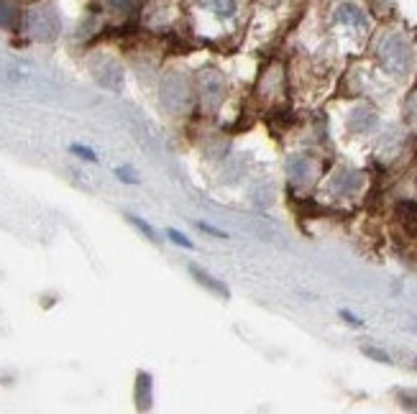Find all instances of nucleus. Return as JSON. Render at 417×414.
<instances>
[{"label": "nucleus", "mask_w": 417, "mask_h": 414, "mask_svg": "<svg viewBox=\"0 0 417 414\" xmlns=\"http://www.w3.org/2000/svg\"><path fill=\"white\" fill-rule=\"evenodd\" d=\"M134 404L139 412H149L151 406H154V376L149 371H136Z\"/></svg>", "instance_id": "obj_4"}, {"label": "nucleus", "mask_w": 417, "mask_h": 414, "mask_svg": "<svg viewBox=\"0 0 417 414\" xmlns=\"http://www.w3.org/2000/svg\"><path fill=\"white\" fill-rule=\"evenodd\" d=\"M164 235L169 238V243H174V246H180V248H184V250H195V241H189L187 235L182 233V230H177V228H166Z\"/></svg>", "instance_id": "obj_11"}, {"label": "nucleus", "mask_w": 417, "mask_h": 414, "mask_svg": "<svg viewBox=\"0 0 417 414\" xmlns=\"http://www.w3.org/2000/svg\"><path fill=\"white\" fill-rule=\"evenodd\" d=\"M113 174H116V180L123 182V184H139V172H134L131 166H116Z\"/></svg>", "instance_id": "obj_13"}, {"label": "nucleus", "mask_w": 417, "mask_h": 414, "mask_svg": "<svg viewBox=\"0 0 417 414\" xmlns=\"http://www.w3.org/2000/svg\"><path fill=\"white\" fill-rule=\"evenodd\" d=\"M70 154L72 157L82 159V161H90V164H97V161H100L97 151L90 149V146H85V143H70Z\"/></svg>", "instance_id": "obj_10"}, {"label": "nucleus", "mask_w": 417, "mask_h": 414, "mask_svg": "<svg viewBox=\"0 0 417 414\" xmlns=\"http://www.w3.org/2000/svg\"><path fill=\"white\" fill-rule=\"evenodd\" d=\"M363 353H366V356H371V358L381 360V363H389V356H386L384 351H377V348H363Z\"/></svg>", "instance_id": "obj_16"}, {"label": "nucleus", "mask_w": 417, "mask_h": 414, "mask_svg": "<svg viewBox=\"0 0 417 414\" xmlns=\"http://www.w3.org/2000/svg\"><path fill=\"white\" fill-rule=\"evenodd\" d=\"M21 26L33 41H54L62 31V18L52 6H33L31 10L24 13V24Z\"/></svg>", "instance_id": "obj_2"}, {"label": "nucleus", "mask_w": 417, "mask_h": 414, "mask_svg": "<svg viewBox=\"0 0 417 414\" xmlns=\"http://www.w3.org/2000/svg\"><path fill=\"white\" fill-rule=\"evenodd\" d=\"M338 315L348 322V325H354V328H363V320H361V317H356L354 312H348V310H340Z\"/></svg>", "instance_id": "obj_15"}, {"label": "nucleus", "mask_w": 417, "mask_h": 414, "mask_svg": "<svg viewBox=\"0 0 417 414\" xmlns=\"http://www.w3.org/2000/svg\"><path fill=\"white\" fill-rule=\"evenodd\" d=\"M123 218H126L128 225H134L136 230H139V233H141L149 243H157V246L162 243V238H159V233H157V228L151 225V223H146V220L139 218V215H134V212H126Z\"/></svg>", "instance_id": "obj_8"}, {"label": "nucleus", "mask_w": 417, "mask_h": 414, "mask_svg": "<svg viewBox=\"0 0 417 414\" xmlns=\"http://www.w3.org/2000/svg\"><path fill=\"white\" fill-rule=\"evenodd\" d=\"M159 100H162V105H164L169 113L182 116L187 108L197 105L195 82H189L182 72H172V74L162 79V85H159Z\"/></svg>", "instance_id": "obj_1"}, {"label": "nucleus", "mask_w": 417, "mask_h": 414, "mask_svg": "<svg viewBox=\"0 0 417 414\" xmlns=\"http://www.w3.org/2000/svg\"><path fill=\"white\" fill-rule=\"evenodd\" d=\"M226 77L218 70H203L195 79V108H210L215 110L221 105L223 95H226Z\"/></svg>", "instance_id": "obj_3"}, {"label": "nucleus", "mask_w": 417, "mask_h": 414, "mask_svg": "<svg viewBox=\"0 0 417 414\" xmlns=\"http://www.w3.org/2000/svg\"><path fill=\"white\" fill-rule=\"evenodd\" d=\"M338 21H343V24H351V26H363V24H366L363 13L356 8V6H343V8L338 10Z\"/></svg>", "instance_id": "obj_9"}, {"label": "nucleus", "mask_w": 417, "mask_h": 414, "mask_svg": "<svg viewBox=\"0 0 417 414\" xmlns=\"http://www.w3.org/2000/svg\"><path fill=\"white\" fill-rule=\"evenodd\" d=\"M108 3V8L113 13H118V16H128V13H134L136 6H139V0H105Z\"/></svg>", "instance_id": "obj_12"}, {"label": "nucleus", "mask_w": 417, "mask_h": 414, "mask_svg": "<svg viewBox=\"0 0 417 414\" xmlns=\"http://www.w3.org/2000/svg\"><path fill=\"white\" fill-rule=\"evenodd\" d=\"M197 8L215 21H233L238 16V0H197Z\"/></svg>", "instance_id": "obj_6"}, {"label": "nucleus", "mask_w": 417, "mask_h": 414, "mask_svg": "<svg viewBox=\"0 0 417 414\" xmlns=\"http://www.w3.org/2000/svg\"><path fill=\"white\" fill-rule=\"evenodd\" d=\"M187 271H189V276H192V282L200 284L203 289H207L210 294H215V297H221V299H230V289H228V287H226L221 279H215L210 271H205L203 266L189 264Z\"/></svg>", "instance_id": "obj_5"}, {"label": "nucleus", "mask_w": 417, "mask_h": 414, "mask_svg": "<svg viewBox=\"0 0 417 414\" xmlns=\"http://www.w3.org/2000/svg\"><path fill=\"white\" fill-rule=\"evenodd\" d=\"M195 228H197V230H205V233H210V235H218V238H223V241H228V238H230V235L226 233V230H221V228L210 225V223H203V220H197Z\"/></svg>", "instance_id": "obj_14"}, {"label": "nucleus", "mask_w": 417, "mask_h": 414, "mask_svg": "<svg viewBox=\"0 0 417 414\" xmlns=\"http://www.w3.org/2000/svg\"><path fill=\"white\" fill-rule=\"evenodd\" d=\"M21 24H24V13L16 0H0V29L16 31Z\"/></svg>", "instance_id": "obj_7"}]
</instances>
